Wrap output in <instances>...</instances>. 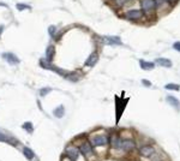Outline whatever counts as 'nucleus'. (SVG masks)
<instances>
[{"instance_id":"nucleus-1","label":"nucleus","mask_w":180,"mask_h":161,"mask_svg":"<svg viewBox=\"0 0 180 161\" xmlns=\"http://www.w3.org/2000/svg\"><path fill=\"white\" fill-rule=\"evenodd\" d=\"M90 142L94 147H101V145H106L108 143V137L106 136H94L90 138Z\"/></svg>"},{"instance_id":"nucleus-2","label":"nucleus","mask_w":180,"mask_h":161,"mask_svg":"<svg viewBox=\"0 0 180 161\" xmlns=\"http://www.w3.org/2000/svg\"><path fill=\"white\" fill-rule=\"evenodd\" d=\"M119 148H121L124 151H130V150L136 148V143L131 139H125V141H121L119 143Z\"/></svg>"},{"instance_id":"nucleus-3","label":"nucleus","mask_w":180,"mask_h":161,"mask_svg":"<svg viewBox=\"0 0 180 161\" xmlns=\"http://www.w3.org/2000/svg\"><path fill=\"white\" fill-rule=\"evenodd\" d=\"M66 154H67V156H68L72 161H76V160L79 157V150H78L77 148H74V147H68V148L66 149Z\"/></svg>"},{"instance_id":"nucleus-4","label":"nucleus","mask_w":180,"mask_h":161,"mask_svg":"<svg viewBox=\"0 0 180 161\" xmlns=\"http://www.w3.org/2000/svg\"><path fill=\"white\" fill-rule=\"evenodd\" d=\"M3 58L6 59L7 63L11 64V65H17V64H19V59H18L15 54H12V53H4V54H3Z\"/></svg>"},{"instance_id":"nucleus-5","label":"nucleus","mask_w":180,"mask_h":161,"mask_svg":"<svg viewBox=\"0 0 180 161\" xmlns=\"http://www.w3.org/2000/svg\"><path fill=\"white\" fill-rule=\"evenodd\" d=\"M79 151H80L84 156H88V155H90V154H93V148H91V145H90L88 142H85V143H83V144L79 147Z\"/></svg>"},{"instance_id":"nucleus-6","label":"nucleus","mask_w":180,"mask_h":161,"mask_svg":"<svg viewBox=\"0 0 180 161\" xmlns=\"http://www.w3.org/2000/svg\"><path fill=\"white\" fill-rule=\"evenodd\" d=\"M103 41L106 45H121V40L118 36H105Z\"/></svg>"},{"instance_id":"nucleus-7","label":"nucleus","mask_w":180,"mask_h":161,"mask_svg":"<svg viewBox=\"0 0 180 161\" xmlns=\"http://www.w3.org/2000/svg\"><path fill=\"white\" fill-rule=\"evenodd\" d=\"M139 151H141V154H142L143 156L149 157V156H151V155L154 154L155 149H154V147H151V145H143Z\"/></svg>"},{"instance_id":"nucleus-8","label":"nucleus","mask_w":180,"mask_h":161,"mask_svg":"<svg viewBox=\"0 0 180 161\" xmlns=\"http://www.w3.org/2000/svg\"><path fill=\"white\" fill-rule=\"evenodd\" d=\"M142 7L145 12L152 10L155 7V0H143L142 1Z\"/></svg>"},{"instance_id":"nucleus-9","label":"nucleus","mask_w":180,"mask_h":161,"mask_svg":"<svg viewBox=\"0 0 180 161\" xmlns=\"http://www.w3.org/2000/svg\"><path fill=\"white\" fill-rule=\"evenodd\" d=\"M97 60H99V55H97V53L95 52V53H93L91 55H90V57L86 59L85 65H86V66H94V65L97 63Z\"/></svg>"},{"instance_id":"nucleus-10","label":"nucleus","mask_w":180,"mask_h":161,"mask_svg":"<svg viewBox=\"0 0 180 161\" xmlns=\"http://www.w3.org/2000/svg\"><path fill=\"white\" fill-rule=\"evenodd\" d=\"M141 16H142V11L139 10H131L126 13V18L129 19H138Z\"/></svg>"},{"instance_id":"nucleus-11","label":"nucleus","mask_w":180,"mask_h":161,"mask_svg":"<svg viewBox=\"0 0 180 161\" xmlns=\"http://www.w3.org/2000/svg\"><path fill=\"white\" fill-rule=\"evenodd\" d=\"M156 64L160 65V66H163V67H170L172 66V61L169 59H166V58H158V59H156Z\"/></svg>"},{"instance_id":"nucleus-12","label":"nucleus","mask_w":180,"mask_h":161,"mask_svg":"<svg viewBox=\"0 0 180 161\" xmlns=\"http://www.w3.org/2000/svg\"><path fill=\"white\" fill-rule=\"evenodd\" d=\"M139 65L143 70H151L155 66L154 63H149V61H145V60H139Z\"/></svg>"},{"instance_id":"nucleus-13","label":"nucleus","mask_w":180,"mask_h":161,"mask_svg":"<svg viewBox=\"0 0 180 161\" xmlns=\"http://www.w3.org/2000/svg\"><path fill=\"white\" fill-rule=\"evenodd\" d=\"M167 101H168V104H170L173 107H175V108H180V102L178 101V99L176 98H173V96H167Z\"/></svg>"},{"instance_id":"nucleus-14","label":"nucleus","mask_w":180,"mask_h":161,"mask_svg":"<svg viewBox=\"0 0 180 161\" xmlns=\"http://www.w3.org/2000/svg\"><path fill=\"white\" fill-rule=\"evenodd\" d=\"M54 52H55V48L53 46H48L47 48V52H46V55H47V60L52 63V59L54 57Z\"/></svg>"},{"instance_id":"nucleus-15","label":"nucleus","mask_w":180,"mask_h":161,"mask_svg":"<svg viewBox=\"0 0 180 161\" xmlns=\"http://www.w3.org/2000/svg\"><path fill=\"white\" fill-rule=\"evenodd\" d=\"M64 114H65L64 106H59V107H57V108L54 110V116H55L57 118H62Z\"/></svg>"},{"instance_id":"nucleus-16","label":"nucleus","mask_w":180,"mask_h":161,"mask_svg":"<svg viewBox=\"0 0 180 161\" xmlns=\"http://www.w3.org/2000/svg\"><path fill=\"white\" fill-rule=\"evenodd\" d=\"M67 79H70V80H72V82H77V80L79 79V76L77 75V73H67V75H64Z\"/></svg>"},{"instance_id":"nucleus-17","label":"nucleus","mask_w":180,"mask_h":161,"mask_svg":"<svg viewBox=\"0 0 180 161\" xmlns=\"http://www.w3.org/2000/svg\"><path fill=\"white\" fill-rule=\"evenodd\" d=\"M23 153H24L25 157H28V159H33V157H34V151H33L30 148H24V149H23Z\"/></svg>"},{"instance_id":"nucleus-18","label":"nucleus","mask_w":180,"mask_h":161,"mask_svg":"<svg viewBox=\"0 0 180 161\" xmlns=\"http://www.w3.org/2000/svg\"><path fill=\"white\" fill-rule=\"evenodd\" d=\"M23 127L25 129V131H28V132H30V133H31V132H33V130H34V129H33V124H31L30 121L24 123V124H23Z\"/></svg>"},{"instance_id":"nucleus-19","label":"nucleus","mask_w":180,"mask_h":161,"mask_svg":"<svg viewBox=\"0 0 180 161\" xmlns=\"http://www.w3.org/2000/svg\"><path fill=\"white\" fill-rule=\"evenodd\" d=\"M0 141H3V142H11V138L9 137V136H6V135H4V133H1L0 132Z\"/></svg>"},{"instance_id":"nucleus-20","label":"nucleus","mask_w":180,"mask_h":161,"mask_svg":"<svg viewBox=\"0 0 180 161\" xmlns=\"http://www.w3.org/2000/svg\"><path fill=\"white\" fill-rule=\"evenodd\" d=\"M166 89H170V90H179L180 87L178 84H167L166 86Z\"/></svg>"},{"instance_id":"nucleus-21","label":"nucleus","mask_w":180,"mask_h":161,"mask_svg":"<svg viewBox=\"0 0 180 161\" xmlns=\"http://www.w3.org/2000/svg\"><path fill=\"white\" fill-rule=\"evenodd\" d=\"M51 92V88H42L41 90H40V95L41 96H45L47 93H49Z\"/></svg>"},{"instance_id":"nucleus-22","label":"nucleus","mask_w":180,"mask_h":161,"mask_svg":"<svg viewBox=\"0 0 180 161\" xmlns=\"http://www.w3.org/2000/svg\"><path fill=\"white\" fill-rule=\"evenodd\" d=\"M17 9H18V10H25V9H30V6L23 5V4H17Z\"/></svg>"},{"instance_id":"nucleus-23","label":"nucleus","mask_w":180,"mask_h":161,"mask_svg":"<svg viewBox=\"0 0 180 161\" xmlns=\"http://www.w3.org/2000/svg\"><path fill=\"white\" fill-rule=\"evenodd\" d=\"M48 31H49V35L53 37V36H54V31H55V27H49Z\"/></svg>"},{"instance_id":"nucleus-24","label":"nucleus","mask_w":180,"mask_h":161,"mask_svg":"<svg viewBox=\"0 0 180 161\" xmlns=\"http://www.w3.org/2000/svg\"><path fill=\"white\" fill-rule=\"evenodd\" d=\"M173 47H174V49H176V51L180 52V42H175V43L173 45Z\"/></svg>"},{"instance_id":"nucleus-25","label":"nucleus","mask_w":180,"mask_h":161,"mask_svg":"<svg viewBox=\"0 0 180 161\" xmlns=\"http://www.w3.org/2000/svg\"><path fill=\"white\" fill-rule=\"evenodd\" d=\"M126 1H129V0H115V3H117L118 5H123V4H125Z\"/></svg>"},{"instance_id":"nucleus-26","label":"nucleus","mask_w":180,"mask_h":161,"mask_svg":"<svg viewBox=\"0 0 180 161\" xmlns=\"http://www.w3.org/2000/svg\"><path fill=\"white\" fill-rule=\"evenodd\" d=\"M143 84H145L147 87H149V86H150V83L148 82V80H147V79H143Z\"/></svg>"},{"instance_id":"nucleus-27","label":"nucleus","mask_w":180,"mask_h":161,"mask_svg":"<svg viewBox=\"0 0 180 161\" xmlns=\"http://www.w3.org/2000/svg\"><path fill=\"white\" fill-rule=\"evenodd\" d=\"M1 29H3V28H0V34H1Z\"/></svg>"},{"instance_id":"nucleus-28","label":"nucleus","mask_w":180,"mask_h":161,"mask_svg":"<svg viewBox=\"0 0 180 161\" xmlns=\"http://www.w3.org/2000/svg\"><path fill=\"white\" fill-rule=\"evenodd\" d=\"M167 1H168V0H167Z\"/></svg>"}]
</instances>
